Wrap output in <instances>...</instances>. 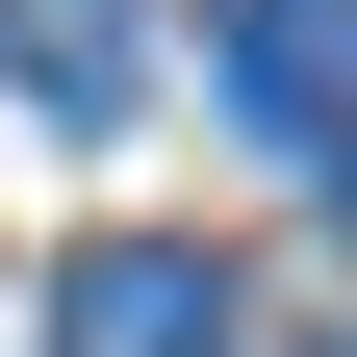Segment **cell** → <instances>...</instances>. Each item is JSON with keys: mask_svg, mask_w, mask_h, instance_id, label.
<instances>
[{"mask_svg": "<svg viewBox=\"0 0 357 357\" xmlns=\"http://www.w3.org/2000/svg\"><path fill=\"white\" fill-rule=\"evenodd\" d=\"M0 77L26 102H128L153 77V0H0Z\"/></svg>", "mask_w": 357, "mask_h": 357, "instance_id": "3", "label": "cell"}, {"mask_svg": "<svg viewBox=\"0 0 357 357\" xmlns=\"http://www.w3.org/2000/svg\"><path fill=\"white\" fill-rule=\"evenodd\" d=\"M204 102L281 153H357V0H204Z\"/></svg>", "mask_w": 357, "mask_h": 357, "instance_id": "1", "label": "cell"}, {"mask_svg": "<svg viewBox=\"0 0 357 357\" xmlns=\"http://www.w3.org/2000/svg\"><path fill=\"white\" fill-rule=\"evenodd\" d=\"M52 357H230V281H204L178 230H102L52 281Z\"/></svg>", "mask_w": 357, "mask_h": 357, "instance_id": "2", "label": "cell"}]
</instances>
